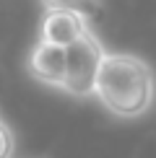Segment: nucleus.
<instances>
[{"label": "nucleus", "instance_id": "obj_1", "mask_svg": "<svg viewBox=\"0 0 156 158\" xmlns=\"http://www.w3.org/2000/svg\"><path fill=\"white\" fill-rule=\"evenodd\" d=\"M94 98L117 119H138L148 114L156 101L154 68L133 52H107Z\"/></svg>", "mask_w": 156, "mask_h": 158}, {"label": "nucleus", "instance_id": "obj_2", "mask_svg": "<svg viewBox=\"0 0 156 158\" xmlns=\"http://www.w3.org/2000/svg\"><path fill=\"white\" fill-rule=\"evenodd\" d=\"M65 52H68V62H65V81L60 91L76 98H94L99 68L107 55L102 39L94 34V29H89L81 39L65 47Z\"/></svg>", "mask_w": 156, "mask_h": 158}, {"label": "nucleus", "instance_id": "obj_3", "mask_svg": "<svg viewBox=\"0 0 156 158\" xmlns=\"http://www.w3.org/2000/svg\"><path fill=\"white\" fill-rule=\"evenodd\" d=\"M65 62H68L65 47H57V44L37 39V44L31 47L29 57H26V70H29V75L37 83L47 85V88H63Z\"/></svg>", "mask_w": 156, "mask_h": 158}, {"label": "nucleus", "instance_id": "obj_4", "mask_svg": "<svg viewBox=\"0 0 156 158\" xmlns=\"http://www.w3.org/2000/svg\"><path fill=\"white\" fill-rule=\"evenodd\" d=\"M91 29L89 21L70 10H44L39 23V39L57 47H70L76 39H81Z\"/></svg>", "mask_w": 156, "mask_h": 158}, {"label": "nucleus", "instance_id": "obj_5", "mask_svg": "<svg viewBox=\"0 0 156 158\" xmlns=\"http://www.w3.org/2000/svg\"><path fill=\"white\" fill-rule=\"evenodd\" d=\"M44 10H70L83 16L86 21H94V18L102 16L104 5L102 0H39Z\"/></svg>", "mask_w": 156, "mask_h": 158}, {"label": "nucleus", "instance_id": "obj_6", "mask_svg": "<svg viewBox=\"0 0 156 158\" xmlns=\"http://www.w3.org/2000/svg\"><path fill=\"white\" fill-rule=\"evenodd\" d=\"M13 153H16V135L0 117V158H13Z\"/></svg>", "mask_w": 156, "mask_h": 158}]
</instances>
